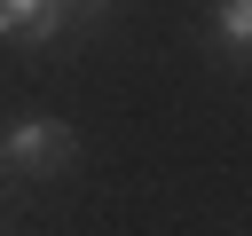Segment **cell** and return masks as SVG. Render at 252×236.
<instances>
[{
  "label": "cell",
  "mask_w": 252,
  "mask_h": 236,
  "mask_svg": "<svg viewBox=\"0 0 252 236\" xmlns=\"http://www.w3.org/2000/svg\"><path fill=\"white\" fill-rule=\"evenodd\" d=\"M213 31H220V47L236 63H252V0H220L213 8Z\"/></svg>",
  "instance_id": "3957f363"
},
{
  "label": "cell",
  "mask_w": 252,
  "mask_h": 236,
  "mask_svg": "<svg viewBox=\"0 0 252 236\" xmlns=\"http://www.w3.org/2000/svg\"><path fill=\"white\" fill-rule=\"evenodd\" d=\"M79 8H110V0H79Z\"/></svg>",
  "instance_id": "277c9868"
},
{
  "label": "cell",
  "mask_w": 252,
  "mask_h": 236,
  "mask_svg": "<svg viewBox=\"0 0 252 236\" xmlns=\"http://www.w3.org/2000/svg\"><path fill=\"white\" fill-rule=\"evenodd\" d=\"M79 157V134L63 126V118H24L8 142H0V165L8 173H63Z\"/></svg>",
  "instance_id": "6da1fadb"
},
{
  "label": "cell",
  "mask_w": 252,
  "mask_h": 236,
  "mask_svg": "<svg viewBox=\"0 0 252 236\" xmlns=\"http://www.w3.org/2000/svg\"><path fill=\"white\" fill-rule=\"evenodd\" d=\"M63 24V0H0V39H47Z\"/></svg>",
  "instance_id": "7a4b0ae2"
}]
</instances>
